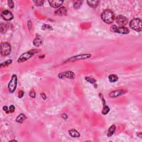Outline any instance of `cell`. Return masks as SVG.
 I'll list each match as a JSON object with an SVG mask.
<instances>
[{"mask_svg":"<svg viewBox=\"0 0 142 142\" xmlns=\"http://www.w3.org/2000/svg\"><path fill=\"white\" fill-rule=\"evenodd\" d=\"M44 1H41V0H38V1H34V4L37 6H41L43 5Z\"/></svg>","mask_w":142,"mask_h":142,"instance_id":"cell-24","label":"cell"},{"mask_svg":"<svg viewBox=\"0 0 142 142\" xmlns=\"http://www.w3.org/2000/svg\"><path fill=\"white\" fill-rule=\"evenodd\" d=\"M68 132H69V135H71L72 137L78 138V137H80V136H81L80 133H79L77 130L74 129L69 130V131H68Z\"/></svg>","mask_w":142,"mask_h":142,"instance_id":"cell-14","label":"cell"},{"mask_svg":"<svg viewBox=\"0 0 142 142\" xmlns=\"http://www.w3.org/2000/svg\"><path fill=\"white\" fill-rule=\"evenodd\" d=\"M6 26L4 23L1 24V26H0V30H1V32L2 34L5 33V32L6 30Z\"/></svg>","mask_w":142,"mask_h":142,"instance_id":"cell-25","label":"cell"},{"mask_svg":"<svg viewBox=\"0 0 142 142\" xmlns=\"http://www.w3.org/2000/svg\"><path fill=\"white\" fill-rule=\"evenodd\" d=\"M41 96L42 97V98L43 99H46V95H45V93H41Z\"/></svg>","mask_w":142,"mask_h":142,"instance_id":"cell-34","label":"cell"},{"mask_svg":"<svg viewBox=\"0 0 142 142\" xmlns=\"http://www.w3.org/2000/svg\"><path fill=\"white\" fill-rule=\"evenodd\" d=\"M116 130V126L115 125H112V126H110L109 128L108 131V133H107V136L108 137H110L112 135H113L114 132Z\"/></svg>","mask_w":142,"mask_h":142,"instance_id":"cell-17","label":"cell"},{"mask_svg":"<svg viewBox=\"0 0 142 142\" xmlns=\"http://www.w3.org/2000/svg\"><path fill=\"white\" fill-rule=\"evenodd\" d=\"M48 3L52 7L58 8L63 4V1H60V0H49L48 1Z\"/></svg>","mask_w":142,"mask_h":142,"instance_id":"cell-11","label":"cell"},{"mask_svg":"<svg viewBox=\"0 0 142 142\" xmlns=\"http://www.w3.org/2000/svg\"><path fill=\"white\" fill-rule=\"evenodd\" d=\"M110 111V108H109L108 106H106L105 104H103V108L102 111V113L104 115H106V114H107Z\"/></svg>","mask_w":142,"mask_h":142,"instance_id":"cell-21","label":"cell"},{"mask_svg":"<svg viewBox=\"0 0 142 142\" xmlns=\"http://www.w3.org/2000/svg\"><path fill=\"white\" fill-rule=\"evenodd\" d=\"M130 27L136 32H141L142 29V20L140 18H134L130 22Z\"/></svg>","mask_w":142,"mask_h":142,"instance_id":"cell-3","label":"cell"},{"mask_svg":"<svg viewBox=\"0 0 142 142\" xmlns=\"http://www.w3.org/2000/svg\"><path fill=\"white\" fill-rule=\"evenodd\" d=\"M27 26H28V28L29 29V30H31V28H32V21L29 20L27 22Z\"/></svg>","mask_w":142,"mask_h":142,"instance_id":"cell-30","label":"cell"},{"mask_svg":"<svg viewBox=\"0 0 142 142\" xmlns=\"http://www.w3.org/2000/svg\"><path fill=\"white\" fill-rule=\"evenodd\" d=\"M9 110H10V113H14L15 110V107H14V105H11L9 108Z\"/></svg>","mask_w":142,"mask_h":142,"instance_id":"cell-29","label":"cell"},{"mask_svg":"<svg viewBox=\"0 0 142 142\" xmlns=\"http://www.w3.org/2000/svg\"><path fill=\"white\" fill-rule=\"evenodd\" d=\"M38 51H39L37 50V49H33V50L29 51L26 53H24L23 54H22L21 56L20 57V58H18V60H17V62L19 63H22L28 60L29 59H30L31 57L34 56Z\"/></svg>","mask_w":142,"mask_h":142,"instance_id":"cell-2","label":"cell"},{"mask_svg":"<svg viewBox=\"0 0 142 142\" xmlns=\"http://www.w3.org/2000/svg\"><path fill=\"white\" fill-rule=\"evenodd\" d=\"M85 79H86V81H87L88 82H89V83H91L92 84H95V82H96V81H95L94 78H92V77H86Z\"/></svg>","mask_w":142,"mask_h":142,"instance_id":"cell-22","label":"cell"},{"mask_svg":"<svg viewBox=\"0 0 142 142\" xmlns=\"http://www.w3.org/2000/svg\"><path fill=\"white\" fill-rule=\"evenodd\" d=\"M42 40L40 36H37L34 41V45L36 47H39L42 44Z\"/></svg>","mask_w":142,"mask_h":142,"instance_id":"cell-16","label":"cell"},{"mask_svg":"<svg viewBox=\"0 0 142 142\" xmlns=\"http://www.w3.org/2000/svg\"><path fill=\"white\" fill-rule=\"evenodd\" d=\"M17 77L16 74L12 75L11 80L10 82H9L8 88L9 90V92L10 93H13L15 92L16 88H17Z\"/></svg>","mask_w":142,"mask_h":142,"instance_id":"cell-5","label":"cell"},{"mask_svg":"<svg viewBox=\"0 0 142 142\" xmlns=\"http://www.w3.org/2000/svg\"><path fill=\"white\" fill-rule=\"evenodd\" d=\"M27 119V117L25 114L23 113L20 114L19 115L17 116V117L16 118V121L18 123H22L26 119Z\"/></svg>","mask_w":142,"mask_h":142,"instance_id":"cell-15","label":"cell"},{"mask_svg":"<svg viewBox=\"0 0 142 142\" xmlns=\"http://www.w3.org/2000/svg\"><path fill=\"white\" fill-rule=\"evenodd\" d=\"M61 117L64 119H67L68 118V116H67V114H62L61 115Z\"/></svg>","mask_w":142,"mask_h":142,"instance_id":"cell-33","label":"cell"},{"mask_svg":"<svg viewBox=\"0 0 142 142\" xmlns=\"http://www.w3.org/2000/svg\"><path fill=\"white\" fill-rule=\"evenodd\" d=\"M87 3L88 5V6L91 7L92 8H95L98 6L99 5V1H87Z\"/></svg>","mask_w":142,"mask_h":142,"instance_id":"cell-18","label":"cell"},{"mask_svg":"<svg viewBox=\"0 0 142 142\" xmlns=\"http://www.w3.org/2000/svg\"><path fill=\"white\" fill-rule=\"evenodd\" d=\"M0 50L2 56H7L10 54L11 52V47L10 43L7 42H3L2 43L0 46Z\"/></svg>","mask_w":142,"mask_h":142,"instance_id":"cell-4","label":"cell"},{"mask_svg":"<svg viewBox=\"0 0 142 142\" xmlns=\"http://www.w3.org/2000/svg\"><path fill=\"white\" fill-rule=\"evenodd\" d=\"M42 29L51 30V29H52V27H51V26L49 25H43V26H42Z\"/></svg>","mask_w":142,"mask_h":142,"instance_id":"cell-26","label":"cell"},{"mask_svg":"<svg viewBox=\"0 0 142 142\" xmlns=\"http://www.w3.org/2000/svg\"><path fill=\"white\" fill-rule=\"evenodd\" d=\"M1 17L5 21H10L14 18V15L10 11L4 10L1 12Z\"/></svg>","mask_w":142,"mask_h":142,"instance_id":"cell-10","label":"cell"},{"mask_svg":"<svg viewBox=\"0 0 142 142\" xmlns=\"http://www.w3.org/2000/svg\"><path fill=\"white\" fill-rule=\"evenodd\" d=\"M101 18L104 22L107 24H110L114 22L115 20V16L112 11L107 9V10L103 11L101 14Z\"/></svg>","mask_w":142,"mask_h":142,"instance_id":"cell-1","label":"cell"},{"mask_svg":"<svg viewBox=\"0 0 142 142\" xmlns=\"http://www.w3.org/2000/svg\"><path fill=\"white\" fill-rule=\"evenodd\" d=\"M36 92H34V89L31 90V91H30V92H29V96H30L31 98H34L35 97H36Z\"/></svg>","mask_w":142,"mask_h":142,"instance_id":"cell-27","label":"cell"},{"mask_svg":"<svg viewBox=\"0 0 142 142\" xmlns=\"http://www.w3.org/2000/svg\"><path fill=\"white\" fill-rule=\"evenodd\" d=\"M108 79L110 82L114 83L117 82L118 80V77L117 75L115 74H110L109 75V76L108 77Z\"/></svg>","mask_w":142,"mask_h":142,"instance_id":"cell-20","label":"cell"},{"mask_svg":"<svg viewBox=\"0 0 142 142\" xmlns=\"http://www.w3.org/2000/svg\"><path fill=\"white\" fill-rule=\"evenodd\" d=\"M92 55L89 53H86V54H81L80 55H77V56L70 57L66 61V62H74L78 60H86V59L91 58Z\"/></svg>","mask_w":142,"mask_h":142,"instance_id":"cell-7","label":"cell"},{"mask_svg":"<svg viewBox=\"0 0 142 142\" xmlns=\"http://www.w3.org/2000/svg\"><path fill=\"white\" fill-rule=\"evenodd\" d=\"M115 21L121 27H124L128 22V20L126 17L122 15H119L116 17Z\"/></svg>","mask_w":142,"mask_h":142,"instance_id":"cell-9","label":"cell"},{"mask_svg":"<svg viewBox=\"0 0 142 142\" xmlns=\"http://www.w3.org/2000/svg\"><path fill=\"white\" fill-rule=\"evenodd\" d=\"M67 14V10L66 7H62L55 11V14L58 16H64Z\"/></svg>","mask_w":142,"mask_h":142,"instance_id":"cell-13","label":"cell"},{"mask_svg":"<svg viewBox=\"0 0 142 142\" xmlns=\"http://www.w3.org/2000/svg\"><path fill=\"white\" fill-rule=\"evenodd\" d=\"M110 31L113 32L123 34H127L129 33V30L125 27H117L115 25H113L110 28Z\"/></svg>","mask_w":142,"mask_h":142,"instance_id":"cell-6","label":"cell"},{"mask_svg":"<svg viewBox=\"0 0 142 142\" xmlns=\"http://www.w3.org/2000/svg\"><path fill=\"white\" fill-rule=\"evenodd\" d=\"M23 96H24V92L22 91H20L18 95V98H22Z\"/></svg>","mask_w":142,"mask_h":142,"instance_id":"cell-31","label":"cell"},{"mask_svg":"<svg viewBox=\"0 0 142 142\" xmlns=\"http://www.w3.org/2000/svg\"><path fill=\"white\" fill-rule=\"evenodd\" d=\"M83 1H73V7L75 9L78 10L82 6Z\"/></svg>","mask_w":142,"mask_h":142,"instance_id":"cell-19","label":"cell"},{"mask_svg":"<svg viewBox=\"0 0 142 142\" xmlns=\"http://www.w3.org/2000/svg\"><path fill=\"white\" fill-rule=\"evenodd\" d=\"M3 110H4V111H5V112H6V113H9V112H10V111H9V110H8V107H7V106H4L3 107Z\"/></svg>","mask_w":142,"mask_h":142,"instance_id":"cell-32","label":"cell"},{"mask_svg":"<svg viewBox=\"0 0 142 142\" xmlns=\"http://www.w3.org/2000/svg\"><path fill=\"white\" fill-rule=\"evenodd\" d=\"M58 76L60 79H74L75 78L74 73L71 71H65L63 72L60 73V74L58 75Z\"/></svg>","mask_w":142,"mask_h":142,"instance_id":"cell-8","label":"cell"},{"mask_svg":"<svg viewBox=\"0 0 142 142\" xmlns=\"http://www.w3.org/2000/svg\"><path fill=\"white\" fill-rule=\"evenodd\" d=\"M7 3H8V7H10V8H13L14 7V2L11 0H9V1H7Z\"/></svg>","mask_w":142,"mask_h":142,"instance_id":"cell-28","label":"cell"},{"mask_svg":"<svg viewBox=\"0 0 142 142\" xmlns=\"http://www.w3.org/2000/svg\"><path fill=\"white\" fill-rule=\"evenodd\" d=\"M125 92L123 90H116V91H113L110 92L109 93V96L111 98H116L125 94Z\"/></svg>","mask_w":142,"mask_h":142,"instance_id":"cell-12","label":"cell"},{"mask_svg":"<svg viewBox=\"0 0 142 142\" xmlns=\"http://www.w3.org/2000/svg\"><path fill=\"white\" fill-rule=\"evenodd\" d=\"M12 62V61L11 60H7L6 61H5L4 62L2 63L1 64V67H6V66H8L9 64H10Z\"/></svg>","mask_w":142,"mask_h":142,"instance_id":"cell-23","label":"cell"}]
</instances>
